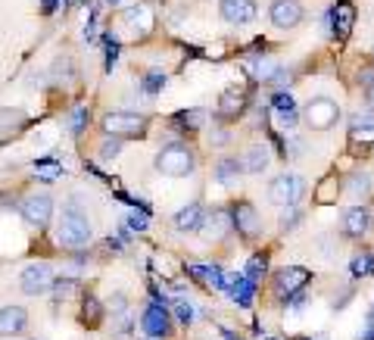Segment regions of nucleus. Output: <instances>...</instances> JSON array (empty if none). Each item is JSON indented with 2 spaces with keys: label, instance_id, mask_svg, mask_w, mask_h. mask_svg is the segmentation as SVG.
Wrapping results in <instances>:
<instances>
[{
  "label": "nucleus",
  "instance_id": "nucleus-1",
  "mask_svg": "<svg viewBox=\"0 0 374 340\" xmlns=\"http://www.w3.org/2000/svg\"><path fill=\"white\" fill-rule=\"evenodd\" d=\"M194 166H197V157H194V150L187 144H165L156 157V169L172 178L191 175Z\"/></svg>",
  "mask_w": 374,
  "mask_h": 340
},
{
  "label": "nucleus",
  "instance_id": "nucleus-2",
  "mask_svg": "<svg viewBox=\"0 0 374 340\" xmlns=\"http://www.w3.org/2000/svg\"><path fill=\"white\" fill-rule=\"evenodd\" d=\"M56 240H60L62 247L78 250V247H84L91 240V222L75 209V206H69V209H62V218H60V225H56Z\"/></svg>",
  "mask_w": 374,
  "mask_h": 340
},
{
  "label": "nucleus",
  "instance_id": "nucleus-3",
  "mask_svg": "<svg viewBox=\"0 0 374 340\" xmlns=\"http://www.w3.org/2000/svg\"><path fill=\"white\" fill-rule=\"evenodd\" d=\"M306 194V181L303 175H278L272 184H268V200L281 209H296V203Z\"/></svg>",
  "mask_w": 374,
  "mask_h": 340
},
{
  "label": "nucleus",
  "instance_id": "nucleus-4",
  "mask_svg": "<svg viewBox=\"0 0 374 340\" xmlns=\"http://www.w3.org/2000/svg\"><path fill=\"white\" fill-rule=\"evenodd\" d=\"M103 131L109 137H141L147 131V116H137V113H106L103 116Z\"/></svg>",
  "mask_w": 374,
  "mask_h": 340
},
{
  "label": "nucleus",
  "instance_id": "nucleus-5",
  "mask_svg": "<svg viewBox=\"0 0 374 340\" xmlns=\"http://www.w3.org/2000/svg\"><path fill=\"white\" fill-rule=\"evenodd\" d=\"M306 119L315 131H327L337 119H340V106L331 100V97H312L306 106Z\"/></svg>",
  "mask_w": 374,
  "mask_h": 340
},
{
  "label": "nucleus",
  "instance_id": "nucleus-6",
  "mask_svg": "<svg viewBox=\"0 0 374 340\" xmlns=\"http://www.w3.org/2000/svg\"><path fill=\"white\" fill-rule=\"evenodd\" d=\"M312 278L309 275V269L303 266H284L274 272V291H278V297H287L290 299L293 293H299L303 287H306V281Z\"/></svg>",
  "mask_w": 374,
  "mask_h": 340
},
{
  "label": "nucleus",
  "instance_id": "nucleus-7",
  "mask_svg": "<svg viewBox=\"0 0 374 340\" xmlns=\"http://www.w3.org/2000/svg\"><path fill=\"white\" fill-rule=\"evenodd\" d=\"M22 291L28 293V297H38V293H47L50 287H54V272H50V266H44V262H34V266H28L25 272H22Z\"/></svg>",
  "mask_w": 374,
  "mask_h": 340
},
{
  "label": "nucleus",
  "instance_id": "nucleus-8",
  "mask_svg": "<svg viewBox=\"0 0 374 340\" xmlns=\"http://www.w3.org/2000/svg\"><path fill=\"white\" fill-rule=\"evenodd\" d=\"M141 328L147 331V337H169L172 325H169V313H165L163 303H150L141 315Z\"/></svg>",
  "mask_w": 374,
  "mask_h": 340
},
{
  "label": "nucleus",
  "instance_id": "nucleus-9",
  "mask_svg": "<svg viewBox=\"0 0 374 340\" xmlns=\"http://www.w3.org/2000/svg\"><path fill=\"white\" fill-rule=\"evenodd\" d=\"M268 16H272L274 28H293L303 22V3L299 0H274L268 7Z\"/></svg>",
  "mask_w": 374,
  "mask_h": 340
},
{
  "label": "nucleus",
  "instance_id": "nucleus-10",
  "mask_svg": "<svg viewBox=\"0 0 374 340\" xmlns=\"http://www.w3.org/2000/svg\"><path fill=\"white\" fill-rule=\"evenodd\" d=\"M50 212H54V200L47 194H32V197L22 203V216H25L28 225L34 228H44L50 222Z\"/></svg>",
  "mask_w": 374,
  "mask_h": 340
},
{
  "label": "nucleus",
  "instance_id": "nucleus-11",
  "mask_svg": "<svg viewBox=\"0 0 374 340\" xmlns=\"http://www.w3.org/2000/svg\"><path fill=\"white\" fill-rule=\"evenodd\" d=\"M327 16H331V32L337 34V38H349V34H353V25H355L353 0H337Z\"/></svg>",
  "mask_w": 374,
  "mask_h": 340
},
{
  "label": "nucleus",
  "instance_id": "nucleus-12",
  "mask_svg": "<svg viewBox=\"0 0 374 340\" xmlns=\"http://www.w3.org/2000/svg\"><path fill=\"white\" fill-rule=\"evenodd\" d=\"M187 275L194 281H200L203 287H212V291H228V275L218 266H203V262H191L187 266Z\"/></svg>",
  "mask_w": 374,
  "mask_h": 340
},
{
  "label": "nucleus",
  "instance_id": "nucleus-13",
  "mask_svg": "<svg viewBox=\"0 0 374 340\" xmlns=\"http://www.w3.org/2000/svg\"><path fill=\"white\" fill-rule=\"evenodd\" d=\"M371 231V216H368L365 206H349L347 216H343V234L353 240L365 238V234Z\"/></svg>",
  "mask_w": 374,
  "mask_h": 340
},
{
  "label": "nucleus",
  "instance_id": "nucleus-14",
  "mask_svg": "<svg viewBox=\"0 0 374 340\" xmlns=\"http://www.w3.org/2000/svg\"><path fill=\"white\" fill-rule=\"evenodd\" d=\"M246 109V91L244 88H228L218 97V119H237Z\"/></svg>",
  "mask_w": 374,
  "mask_h": 340
},
{
  "label": "nucleus",
  "instance_id": "nucleus-15",
  "mask_svg": "<svg viewBox=\"0 0 374 340\" xmlns=\"http://www.w3.org/2000/svg\"><path fill=\"white\" fill-rule=\"evenodd\" d=\"M231 216H234V228H237L244 238H256L259 234V212L253 203H237L231 209Z\"/></svg>",
  "mask_w": 374,
  "mask_h": 340
},
{
  "label": "nucleus",
  "instance_id": "nucleus-16",
  "mask_svg": "<svg viewBox=\"0 0 374 340\" xmlns=\"http://www.w3.org/2000/svg\"><path fill=\"white\" fill-rule=\"evenodd\" d=\"M222 16L234 25H246L256 19V3L253 0H222Z\"/></svg>",
  "mask_w": 374,
  "mask_h": 340
},
{
  "label": "nucleus",
  "instance_id": "nucleus-17",
  "mask_svg": "<svg viewBox=\"0 0 374 340\" xmlns=\"http://www.w3.org/2000/svg\"><path fill=\"white\" fill-rule=\"evenodd\" d=\"M228 293L240 309H246L253 306V297H256V281L246 278V275H228Z\"/></svg>",
  "mask_w": 374,
  "mask_h": 340
},
{
  "label": "nucleus",
  "instance_id": "nucleus-18",
  "mask_svg": "<svg viewBox=\"0 0 374 340\" xmlns=\"http://www.w3.org/2000/svg\"><path fill=\"white\" fill-rule=\"evenodd\" d=\"M25 309L22 306H3L0 309V337H16V334L25 331Z\"/></svg>",
  "mask_w": 374,
  "mask_h": 340
},
{
  "label": "nucleus",
  "instance_id": "nucleus-19",
  "mask_svg": "<svg viewBox=\"0 0 374 340\" xmlns=\"http://www.w3.org/2000/svg\"><path fill=\"white\" fill-rule=\"evenodd\" d=\"M272 109L278 113V119H281V125L284 128H293V125L299 122V109H296V100H293L287 91H278V94L272 97Z\"/></svg>",
  "mask_w": 374,
  "mask_h": 340
},
{
  "label": "nucleus",
  "instance_id": "nucleus-20",
  "mask_svg": "<svg viewBox=\"0 0 374 340\" xmlns=\"http://www.w3.org/2000/svg\"><path fill=\"white\" fill-rule=\"evenodd\" d=\"M203 222H206V216H203V209H200L197 203L184 206V209L175 216V228H178V231H200Z\"/></svg>",
  "mask_w": 374,
  "mask_h": 340
},
{
  "label": "nucleus",
  "instance_id": "nucleus-21",
  "mask_svg": "<svg viewBox=\"0 0 374 340\" xmlns=\"http://www.w3.org/2000/svg\"><path fill=\"white\" fill-rule=\"evenodd\" d=\"M240 166H244V172H250V175L266 172L268 169V150L266 147H250L246 150V157L240 159Z\"/></svg>",
  "mask_w": 374,
  "mask_h": 340
},
{
  "label": "nucleus",
  "instance_id": "nucleus-22",
  "mask_svg": "<svg viewBox=\"0 0 374 340\" xmlns=\"http://www.w3.org/2000/svg\"><path fill=\"white\" fill-rule=\"evenodd\" d=\"M349 131H353V137H368V141H371L374 137V109L355 113V116L349 119Z\"/></svg>",
  "mask_w": 374,
  "mask_h": 340
},
{
  "label": "nucleus",
  "instance_id": "nucleus-23",
  "mask_svg": "<svg viewBox=\"0 0 374 340\" xmlns=\"http://www.w3.org/2000/svg\"><path fill=\"white\" fill-rule=\"evenodd\" d=\"M32 169H34V175H38V181H47V184H50V181H56V178L62 175V166L56 163L54 157H41V159H34Z\"/></svg>",
  "mask_w": 374,
  "mask_h": 340
},
{
  "label": "nucleus",
  "instance_id": "nucleus-24",
  "mask_svg": "<svg viewBox=\"0 0 374 340\" xmlns=\"http://www.w3.org/2000/svg\"><path fill=\"white\" fill-rule=\"evenodd\" d=\"M237 172H244V166H240L237 159L224 157V159H218V166H215V181L218 184H234L237 181Z\"/></svg>",
  "mask_w": 374,
  "mask_h": 340
},
{
  "label": "nucleus",
  "instance_id": "nucleus-25",
  "mask_svg": "<svg viewBox=\"0 0 374 340\" xmlns=\"http://www.w3.org/2000/svg\"><path fill=\"white\" fill-rule=\"evenodd\" d=\"M349 272L355 275V278H365V275H374V253H355L353 262H349Z\"/></svg>",
  "mask_w": 374,
  "mask_h": 340
},
{
  "label": "nucleus",
  "instance_id": "nucleus-26",
  "mask_svg": "<svg viewBox=\"0 0 374 340\" xmlns=\"http://www.w3.org/2000/svg\"><path fill=\"white\" fill-rule=\"evenodd\" d=\"M337 197H340V184H337V178H325L321 188L315 191V203H334Z\"/></svg>",
  "mask_w": 374,
  "mask_h": 340
},
{
  "label": "nucleus",
  "instance_id": "nucleus-27",
  "mask_svg": "<svg viewBox=\"0 0 374 340\" xmlns=\"http://www.w3.org/2000/svg\"><path fill=\"white\" fill-rule=\"evenodd\" d=\"M231 225H234V216H231V212L215 209V212H212V218H209V228H212L209 234H215V238H218V234H224L228 228H231Z\"/></svg>",
  "mask_w": 374,
  "mask_h": 340
},
{
  "label": "nucleus",
  "instance_id": "nucleus-28",
  "mask_svg": "<svg viewBox=\"0 0 374 340\" xmlns=\"http://www.w3.org/2000/svg\"><path fill=\"white\" fill-rule=\"evenodd\" d=\"M88 119H91V113H88V106H75L72 109V116H69V131H72L75 137L84 131V125H88Z\"/></svg>",
  "mask_w": 374,
  "mask_h": 340
},
{
  "label": "nucleus",
  "instance_id": "nucleus-29",
  "mask_svg": "<svg viewBox=\"0 0 374 340\" xmlns=\"http://www.w3.org/2000/svg\"><path fill=\"white\" fill-rule=\"evenodd\" d=\"M266 269H268V259L266 256H250V259H246L244 275H246V278H253V281H262Z\"/></svg>",
  "mask_w": 374,
  "mask_h": 340
},
{
  "label": "nucleus",
  "instance_id": "nucleus-30",
  "mask_svg": "<svg viewBox=\"0 0 374 340\" xmlns=\"http://www.w3.org/2000/svg\"><path fill=\"white\" fill-rule=\"evenodd\" d=\"M141 88H143V94H159V91L165 88V75L163 72H147Z\"/></svg>",
  "mask_w": 374,
  "mask_h": 340
},
{
  "label": "nucleus",
  "instance_id": "nucleus-31",
  "mask_svg": "<svg viewBox=\"0 0 374 340\" xmlns=\"http://www.w3.org/2000/svg\"><path fill=\"white\" fill-rule=\"evenodd\" d=\"M178 125H187V128H200V122H203V113H197V109H191V113H178L175 116Z\"/></svg>",
  "mask_w": 374,
  "mask_h": 340
},
{
  "label": "nucleus",
  "instance_id": "nucleus-32",
  "mask_svg": "<svg viewBox=\"0 0 374 340\" xmlns=\"http://www.w3.org/2000/svg\"><path fill=\"white\" fill-rule=\"evenodd\" d=\"M175 315H178V321H181V325H191L197 313H194V306L187 303V299H178V303H175Z\"/></svg>",
  "mask_w": 374,
  "mask_h": 340
},
{
  "label": "nucleus",
  "instance_id": "nucleus-33",
  "mask_svg": "<svg viewBox=\"0 0 374 340\" xmlns=\"http://www.w3.org/2000/svg\"><path fill=\"white\" fill-rule=\"evenodd\" d=\"M355 194H368L371 191V175L368 172H362V175H353V184H349Z\"/></svg>",
  "mask_w": 374,
  "mask_h": 340
},
{
  "label": "nucleus",
  "instance_id": "nucleus-34",
  "mask_svg": "<svg viewBox=\"0 0 374 340\" xmlns=\"http://www.w3.org/2000/svg\"><path fill=\"white\" fill-rule=\"evenodd\" d=\"M290 78H293L290 69H278V66H274V72L268 75V84H278V88H281V84H290Z\"/></svg>",
  "mask_w": 374,
  "mask_h": 340
},
{
  "label": "nucleus",
  "instance_id": "nucleus-35",
  "mask_svg": "<svg viewBox=\"0 0 374 340\" xmlns=\"http://www.w3.org/2000/svg\"><path fill=\"white\" fill-rule=\"evenodd\" d=\"M116 60H119V44L113 41V38H106V72H113Z\"/></svg>",
  "mask_w": 374,
  "mask_h": 340
},
{
  "label": "nucleus",
  "instance_id": "nucleus-36",
  "mask_svg": "<svg viewBox=\"0 0 374 340\" xmlns=\"http://www.w3.org/2000/svg\"><path fill=\"white\" fill-rule=\"evenodd\" d=\"M54 287H56V297H60V299H66V297H72V293H75V281H69V278L54 281Z\"/></svg>",
  "mask_w": 374,
  "mask_h": 340
},
{
  "label": "nucleus",
  "instance_id": "nucleus-37",
  "mask_svg": "<svg viewBox=\"0 0 374 340\" xmlns=\"http://www.w3.org/2000/svg\"><path fill=\"white\" fill-rule=\"evenodd\" d=\"M125 225H128L131 231H147V216H137V212H131V216L125 218Z\"/></svg>",
  "mask_w": 374,
  "mask_h": 340
},
{
  "label": "nucleus",
  "instance_id": "nucleus-38",
  "mask_svg": "<svg viewBox=\"0 0 374 340\" xmlns=\"http://www.w3.org/2000/svg\"><path fill=\"white\" fill-rule=\"evenodd\" d=\"M119 147H122V144H119V141H113V144H103V150H100V153H103V157H106V159H113V157H116V153H119Z\"/></svg>",
  "mask_w": 374,
  "mask_h": 340
},
{
  "label": "nucleus",
  "instance_id": "nucleus-39",
  "mask_svg": "<svg viewBox=\"0 0 374 340\" xmlns=\"http://www.w3.org/2000/svg\"><path fill=\"white\" fill-rule=\"evenodd\" d=\"M60 3H62V0H41V10H44V16H54L56 10H60Z\"/></svg>",
  "mask_w": 374,
  "mask_h": 340
},
{
  "label": "nucleus",
  "instance_id": "nucleus-40",
  "mask_svg": "<svg viewBox=\"0 0 374 340\" xmlns=\"http://www.w3.org/2000/svg\"><path fill=\"white\" fill-rule=\"evenodd\" d=\"M355 340H374V325H371V321H368V328H365V331H359V334H355Z\"/></svg>",
  "mask_w": 374,
  "mask_h": 340
},
{
  "label": "nucleus",
  "instance_id": "nucleus-41",
  "mask_svg": "<svg viewBox=\"0 0 374 340\" xmlns=\"http://www.w3.org/2000/svg\"><path fill=\"white\" fill-rule=\"evenodd\" d=\"M362 91H365V100H368V106L374 109V84H365V88H362Z\"/></svg>",
  "mask_w": 374,
  "mask_h": 340
},
{
  "label": "nucleus",
  "instance_id": "nucleus-42",
  "mask_svg": "<svg viewBox=\"0 0 374 340\" xmlns=\"http://www.w3.org/2000/svg\"><path fill=\"white\" fill-rule=\"evenodd\" d=\"M222 337L224 340H240V337H234V331H222Z\"/></svg>",
  "mask_w": 374,
  "mask_h": 340
},
{
  "label": "nucleus",
  "instance_id": "nucleus-43",
  "mask_svg": "<svg viewBox=\"0 0 374 340\" xmlns=\"http://www.w3.org/2000/svg\"><path fill=\"white\" fill-rule=\"evenodd\" d=\"M312 340H331V337H327V334H315Z\"/></svg>",
  "mask_w": 374,
  "mask_h": 340
},
{
  "label": "nucleus",
  "instance_id": "nucleus-44",
  "mask_svg": "<svg viewBox=\"0 0 374 340\" xmlns=\"http://www.w3.org/2000/svg\"><path fill=\"white\" fill-rule=\"evenodd\" d=\"M266 340H272V337H266Z\"/></svg>",
  "mask_w": 374,
  "mask_h": 340
}]
</instances>
